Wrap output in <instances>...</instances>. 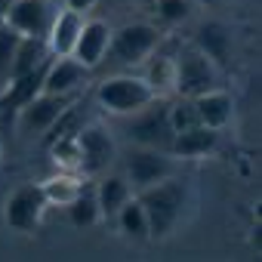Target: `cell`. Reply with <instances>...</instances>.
I'll return each instance as SVG.
<instances>
[{"label":"cell","instance_id":"1","mask_svg":"<svg viewBox=\"0 0 262 262\" xmlns=\"http://www.w3.org/2000/svg\"><path fill=\"white\" fill-rule=\"evenodd\" d=\"M145 216H148V234L151 241H167L182 222H185V213H188V204H191V191L185 185V179H179L176 173L136 191Z\"/></svg>","mask_w":262,"mask_h":262},{"label":"cell","instance_id":"2","mask_svg":"<svg viewBox=\"0 0 262 262\" xmlns=\"http://www.w3.org/2000/svg\"><path fill=\"white\" fill-rule=\"evenodd\" d=\"M155 99L158 96L151 93V86L145 83L142 74H114V77H105L96 90L99 108H105L108 114H117V117L136 114Z\"/></svg>","mask_w":262,"mask_h":262},{"label":"cell","instance_id":"3","mask_svg":"<svg viewBox=\"0 0 262 262\" xmlns=\"http://www.w3.org/2000/svg\"><path fill=\"white\" fill-rule=\"evenodd\" d=\"M158 47H161V31L151 22H126L120 28H111V43L105 59L123 68H139L151 53H158Z\"/></svg>","mask_w":262,"mask_h":262},{"label":"cell","instance_id":"4","mask_svg":"<svg viewBox=\"0 0 262 262\" xmlns=\"http://www.w3.org/2000/svg\"><path fill=\"white\" fill-rule=\"evenodd\" d=\"M50 204L43 198V188L40 182H25L19 188H13L4 201V225L10 231H19V234H34L47 216Z\"/></svg>","mask_w":262,"mask_h":262},{"label":"cell","instance_id":"5","mask_svg":"<svg viewBox=\"0 0 262 262\" xmlns=\"http://www.w3.org/2000/svg\"><path fill=\"white\" fill-rule=\"evenodd\" d=\"M173 62H176V96L194 99V96L219 86V65L210 56H204L194 43L182 47V53L173 56Z\"/></svg>","mask_w":262,"mask_h":262},{"label":"cell","instance_id":"6","mask_svg":"<svg viewBox=\"0 0 262 262\" xmlns=\"http://www.w3.org/2000/svg\"><path fill=\"white\" fill-rule=\"evenodd\" d=\"M74 102V96H62V93H37L34 99H28L22 108H16V133L19 136H40L59 120V114Z\"/></svg>","mask_w":262,"mask_h":262},{"label":"cell","instance_id":"7","mask_svg":"<svg viewBox=\"0 0 262 262\" xmlns=\"http://www.w3.org/2000/svg\"><path fill=\"white\" fill-rule=\"evenodd\" d=\"M170 99H155L148 102L142 111L129 114V136L145 148H161L170 151L173 142V129H170V117H167Z\"/></svg>","mask_w":262,"mask_h":262},{"label":"cell","instance_id":"8","mask_svg":"<svg viewBox=\"0 0 262 262\" xmlns=\"http://www.w3.org/2000/svg\"><path fill=\"white\" fill-rule=\"evenodd\" d=\"M77 148H80V176H102L117 158L114 136L102 123H83L77 129Z\"/></svg>","mask_w":262,"mask_h":262},{"label":"cell","instance_id":"9","mask_svg":"<svg viewBox=\"0 0 262 262\" xmlns=\"http://www.w3.org/2000/svg\"><path fill=\"white\" fill-rule=\"evenodd\" d=\"M173 173H176V161H173L170 151H161V148L139 145L126 158V182L133 188V194L161 182V179H167V176H173Z\"/></svg>","mask_w":262,"mask_h":262},{"label":"cell","instance_id":"10","mask_svg":"<svg viewBox=\"0 0 262 262\" xmlns=\"http://www.w3.org/2000/svg\"><path fill=\"white\" fill-rule=\"evenodd\" d=\"M53 16H56L53 0H13L4 22L19 37H47Z\"/></svg>","mask_w":262,"mask_h":262},{"label":"cell","instance_id":"11","mask_svg":"<svg viewBox=\"0 0 262 262\" xmlns=\"http://www.w3.org/2000/svg\"><path fill=\"white\" fill-rule=\"evenodd\" d=\"M108 43H111V25L105 19H83V28H80V37L74 43V59L83 65V68H99L108 56Z\"/></svg>","mask_w":262,"mask_h":262},{"label":"cell","instance_id":"12","mask_svg":"<svg viewBox=\"0 0 262 262\" xmlns=\"http://www.w3.org/2000/svg\"><path fill=\"white\" fill-rule=\"evenodd\" d=\"M83 13H77V10H68V7H62V10H56V16H53V22H50V31H47V50H50V56H71L74 53V43H77V37H80V28H83Z\"/></svg>","mask_w":262,"mask_h":262},{"label":"cell","instance_id":"13","mask_svg":"<svg viewBox=\"0 0 262 262\" xmlns=\"http://www.w3.org/2000/svg\"><path fill=\"white\" fill-rule=\"evenodd\" d=\"M90 77V68H83L74 56H59L47 65L43 71V93H62V96H74Z\"/></svg>","mask_w":262,"mask_h":262},{"label":"cell","instance_id":"14","mask_svg":"<svg viewBox=\"0 0 262 262\" xmlns=\"http://www.w3.org/2000/svg\"><path fill=\"white\" fill-rule=\"evenodd\" d=\"M216 145H219V129H210V126L198 123V126L182 129V133H173L170 155L173 158H182V161H194V158L213 155Z\"/></svg>","mask_w":262,"mask_h":262},{"label":"cell","instance_id":"15","mask_svg":"<svg viewBox=\"0 0 262 262\" xmlns=\"http://www.w3.org/2000/svg\"><path fill=\"white\" fill-rule=\"evenodd\" d=\"M191 102H194L198 120H201L204 126H210V129H225V126L231 123V117H234V99H231V93H225V90H219V86H213V90L194 96Z\"/></svg>","mask_w":262,"mask_h":262},{"label":"cell","instance_id":"16","mask_svg":"<svg viewBox=\"0 0 262 262\" xmlns=\"http://www.w3.org/2000/svg\"><path fill=\"white\" fill-rule=\"evenodd\" d=\"M93 191H96V204H99V213L105 222H111L117 216V210L133 198V188H129L126 176H120V173H102V179L96 182Z\"/></svg>","mask_w":262,"mask_h":262},{"label":"cell","instance_id":"17","mask_svg":"<svg viewBox=\"0 0 262 262\" xmlns=\"http://www.w3.org/2000/svg\"><path fill=\"white\" fill-rule=\"evenodd\" d=\"M194 47L204 53V56H210L219 68L231 59V28L228 25H222V22H204L201 28H198V37H194Z\"/></svg>","mask_w":262,"mask_h":262},{"label":"cell","instance_id":"18","mask_svg":"<svg viewBox=\"0 0 262 262\" xmlns=\"http://www.w3.org/2000/svg\"><path fill=\"white\" fill-rule=\"evenodd\" d=\"M142 65H145L142 77H145V83L151 86V93H155L158 99L176 96V62H173V56L151 53Z\"/></svg>","mask_w":262,"mask_h":262},{"label":"cell","instance_id":"19","mask_svg":"<svg viewBox=\"0 0 262 262\" xmlns=\"http://www.w3.org/2000/svg\"><path fill=\"white\" fill-rule=\"evenodd\" d=\"M43 71L47 65L28 71V74H19V77H7V90L0 96V108H22L28 99H34L40 90H43Z\"/></svg>","mask_w":262,"mask_h":262},{"label":"cell","instance_id":"20","mask_svg":"<svg viewBox=\"0 0 262 262\" xmlns=\"http://www.w3.org/2000/svg\"><path fill=\"white\" fill-rule=\"evenodd\" d=\"M40 188H43V198H47V204L50 207H68L80 191H83V176L80 173H56V176H50L47 182H40Z\"/></svg>","mask_w":262,"mask_h":262},{"label":"cell","instance_id":"21","mask_svg":"<svg viewBox=\"0 0 262 262\" xmlns=\"http://www.w3.org/2000/svg\"><path fill=\"white\" fill-rule=\"evenodd\" d=\"M114 222L123 231V237H129V241H151V234H148V216H145V210H142V204H139L136 194L117 210Z\"/></svg>","mask_w":262,"mask_h":262},{"label":"cell","instance_id":"22","mask_svg":"<svg viewBox=\"0 0 262 262\" xmlns=\"http://www.w3.org/2000/svg\"><path fill=\"white\" fill-rule=\"evenodd\" d=\"M47 40L43 37H22L19 47H16V56H13V68H10V77H19V74H28L40 65H47Z\"/></svg>","mask_w":262,"mask_h":262},{"label":"cell","instance_id":"23","mask_svg":"<svg viewBox=\"0 0 262 262\" xmlns=\"http://www.w3.org/2000/svg\"><path fill=\"white\" fill-rule=\"evenodd\" d=\"M65 213H68V219H71L74 228H93V225L102 222V213H99V204H96V191L93 188H83L65 207Z\"/></svg>","mask_w":262,"mask_h":262},{"label":"cell","instance_id":"24","mask_svg":"<svg viewBox=\"0 0 262 262\" xmlns=\"http://www.w3.org/2000/svg\"><path fill=\"white\" fill-rule=\"evenodd\" d=\"M50 158L56 164V170L62 173H80V148H77V133L74 136H62L50 142Z\"/></svg>","mask_w":262,"mask_h":262},{"label":"cell","instance_id":"25","mask_svg":"<svg viewBox=\"0 0 262 262\" xmlns=\"http://www.w3.org/2000/svg\"><path fill=\"white\" fill-rule=\"evenodd\" d=\"M167 117H170V129H173V133H182V129L201 123V120H198V111H194V102L185 99V96H176V99L170 102Z\"/></svg>","mask_w":262,"mask_h":262},{"label":"cell","instance_id":"26","mask_svg":"<svg viewBox=\"0 0 262 262\" xmlns=\"http://www.w3.org/2000/svg\"><path fill=\"white\" fill-rule=\"evenodd\" d=\"M19 34L0 22V77H10V68H13V56H16V47H19Z\"/></svg>","mask_w":262,"mask_h":262},{"label":"cell","instance_id":"27","mask_svg":"<svg viewBox=\"0 0 262 262\" xmlns=\"http://www.w3.org/2000/svg\"><path fill=\"white\" fill-rule=\"evenodd\" d=\"M191 4H194V0H155L151 7L158 10V16L164 22L176 25V22H185L191 16Z\"/></svg>","mask_w":262,"mask_h":262},{"label":"cell","instance_id":"28","mask_svg":"<svg viewBox=\"0 0 262 262\" xmlns=\"http://www.w3.org/2000/svg\"><path fill=\"white\" fill-rule=\"evenodd\" d=\"M96 4H99V0H65V7H68V10H77V13H83V16H86Z\"/></svg>","mask_w":262,"mask_h":262},{"label":"cell","instance_id":"29","mask_svg":"<svg viewBox=\"0 0 262 262\" xmlns=\"http://www.w3.org/2000/svg\"><path fill=\"white\" fill-rule=\"evenodd\" d=\"M194 4H201V7H219V4H228V0H194Z\"/></svg>","mask_w":262,"mask_h":262},{"label":"cell","instance_id":"30","mask_svg":"<svg viewBox=\"0 0 262 262\" xmlns=\"http://www.w3.org/2000/svg\"><path fill=\"white\" fill-rule=\"evenodd\" d=\"M10 4H13V0H0V22H4V16H7V10H10Z\"/></svg>","mask_w":262,"mask_h":262},{"label":"cell","instance_id":"31","mask_svg":"<svg viewBox=\"0 0 262 262\" xmlns=\"http://www.w3.org/2000/svg\"><path fill=\"white\" fill-rule=\"evenodd\" d=\"M136 4H155V0H136Z\"/></svg>","mask_w":262,"mask_h":262}]
</instances>
